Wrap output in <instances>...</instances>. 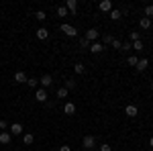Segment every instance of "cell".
<instances>
[{
  "label": "cell",
  "instance_id": "1",
  "mask_svg": "<svg viewBox=\"0 0 153 151\" xmlns=\"http://www.w3.org/2000/svg\"><path fill=\"white\" fill-rule=\"evenodd\" d=\"M82 147L86 151H92L96 147V137H94V135H86V137L82 139Z\"/></svg>",
  "mask_w": 153,
  "mask_h": 151
},
{
  "label": "cell",
  "instance_id": "2",
  "mask_svg": "<svg viewBox=\"0 0 153 151\" xmlns=\"http://www.w3.org/2000/svg\"><path fill=\"white\" fill-rule=\"evenodd\" d=\"M47 98H49V94H47L45 88H37V92H35V100H37V102L45 104V102H47Z\"/></svg>",
  "mask_w": 153,
  "mask_h": 151
},
{
  "label": "cell",
  "instance_id": "3",
  "mask_svg": "<svg viewBox=\"0 0 153 151\" xmlns=\"http://www.w3.org/2000/svg\"><path fill=\"white\" fill-rule=\"evenodd\" d=\"M61 33H65L68 37H76V35H78V29H76L74 25L63 23V25H61Z\"/></svg>",
  "mask_w": 153,
  "mask_h": 151
},
{
  "label": "cell",
  "instance_id": "4",
  "mask_svg": "<svg viewBox=\"0 0 153 151\" xmlns=\"http://www.w3.org/2000/svg\"><path fill=\"white\" fill-rule=\"evenodd\" d=\"M23 125H21V123H12L10 127H8V133H10V135H14V137H16V135H23Z\"/></svg>",
  "mask_w": 153,
  "mask_h": 151
},
{
  "label": "cell",
  "instance_id": "5",
  "mask_svg": "<svg viewBox=\"0 0 153 151\" xmlns=\"http://www.w3.org/2000/svg\"><path fill=\"white\" fill-rule=\"evenodd\" d=\"M39 84H41V88H45V90H47L49 86L53 84V78H51L49 74H45V76H41V78H39Z\"/></svg>",
  "mask_w": 153,
  "mask_h": 151
},
{
  "label": "cell",
  "instance_id": "6",
  "mask_svg": "<svg viewBox=\"0 0 153 151\" xmlns=\"http://www.w3.org/2000/svg\"><path fill=\"white\" fill-rule=\"evenodd\" d=\"M98 37H100V33H98V29H88V31H86V39H88L90 43H94V41L98 39Z\"/></svg>",
  "mask_w": 153,
  "mask_h": 151
},
{
  "label": "cell",
  "instance_id": "7",
  "mask_svg": "<svg viewBox=\"0 0 153 151\" xmlns=\"http://www.w3.org/2000/svg\"><path fill=\"white\" fill-rule=\"evenodd\" d=\"M63 6L68 8V12L76 14V10H78V0H65V4H63Z\"/></svg>",
  "mask_w": 153,
  "mask_h": 151
},
{
  "label": "cell",
  "instance_id": "8",
  "mask_svg": "<svg viewBox=\"0 0 153 151\" xmlns=\"http://www.w3.org/2000/svg\"><path fill=\"white\" fill-rule=\"evenodd\" d=\"M98 10H102V12H110V10H112V2H110V0H102V2L98 4Z\"/></svg>",
  "mask_w": 153,
  "mask_h": 151
},
{
  "label": "cell",
  "instance_id": "9",
  "mask_svg": "<svg viewBox=\"0 0 153 151\" xmlns=\"http://www.w3.org/2000/svg\"><path fill=\"white\" fill-rule=\"evenodd\" d=\"M88 51H90V53H102V51H104V45H102V43H98V41H94V43L90 45Z\"/></svg>",
  "mask_w": 153,
  "mask_h": 151
},
{
  "label": "cell",
  "instance_id": "10",
  "mask_svg": "<svg viewBox=\"0 0 153 151\" xmlns=\"http://www.w3.org/2000/svg\"><path fill=\"white\" fill-rule=\"evenodd\" d=\"M125 112H127V116H131V118H135V116L139 115V108L135 104H129L127 108H125Z\"/></svg>",
  "mask_w": 153,
  "mask_h": 151
},
{
  "label": "cell",
  "instance_id": "11",
  "mask_svg": "<svg viewBox=\"0 0 153 151\" xmlns=\"http://www.w3.org/2000/svg\"><path fill=\"white\" fill-rule=\"evenodd\" d=\"M10 139H12V135L8 131H2V133H0V145H8Z\"/></svg>",
  "mask_w": 153,
  "mask_h": 151
},
{
  "label": "cell",
  "instance_id": "12",
  "mask_svg": "<svg viewBox=\"0 0 153 151\" xmlns=\"http://www.w3.org/2000/svg\"><path fill=\"white\" fill-rule=\"evenodd\" d=\"M63 112L68 116L76 115V104H74V102H65V104H63Z\"/></svg>",
  "mask_w": 153,
  "mask_h": 151
},
{
  "label": "cell",
  "instance_id": "13",
  "mask_svg": "<svg viewBox=\"0 0 153 151\" xmlns=\"http://www.w3.org/2000/svg\"><path fill=\"white\" fill-rule=\"evenodd\" d=\"M14 82L16 84H27V74L25 71H16L14 74Z\"/></svg>",
  "mask_w": 153,
  "mask_h": 151
},
{
  "label": "cell",
  "instance_id": "14",
  "mask_svg": "<svg viewBox=\"0 0 153 151\" xmlns=\"http://www.w3.org/2000/svg\"><path fill=\"white\" fill-rule=\"evenodd\" d=\"M55 96H57V98H61V100H65V98L70 96V90L61 86V88H57V92H55Z\"/></svg>",
  "mask_w": 153,
  "mask_h": 151
},
{
  "label": "cell",
  "instance_id": "15",
  "mask_svg": "<svg viewBox=\"0 0 153 151\" xmlns=\"http://www.w3.org/2000/svg\"><path fill=\"white\" fill-rule=\"evenodd\" d=\"M151 19H147V16H143L141 21H139V27H141V29H145V31H149V29H151Z\"/></svg>",
  "mask_w": 153,
  "mask_h": 151
},
{
  "label": "cell",
  "instance_id": "16",
  "mask_svg": "<svg viewBox=\"0 0 153 151\" xmlns=\"http://www.w3.org/2000/svg\"><path fill=\"white\" fill-rule=\"evenodd\" d=\"M37 37H39L41 41H45V39L49 37V31L45 29V27H39V29H37Z\"/></svg>",
  "mask_w": 153,
  "mask_h": 151
},
{
  "label": "cell",
  "instance_id": "17",
  "mask_svg": "<svg viewBox=\"0 0 153 151\" xmlns=\"http://www.w3.org/2000/svg\"><path fill=\"white\" fill-rule=\"evenodd\" d=\"M147 65H149V61L143 57V59H139V63H137L135 68H137V71H145V70H147Z\"/></svg>",
  "mask_w": 153,
  "mask_h": 151
},
{
  "label": "cell",
  "instance_id": "18",
  "mask_svg": "<svg viewBox=\"0 0 153 151\" xmlns=\"http://www.w3.org/2000/svg\"><path fill=\"white\" fill-rule=\"evenodd\" d=\"M33 141H35V135H33V133H25L23 135V143L25 145H31Z\"/></svg>",
  "mask_w": 153,
  "mask_h": 151
},
{
  "label": "cell",
  "instance_id": "19",
  "mask_svg": "<svg viewBox=\"0 0 153 151\" xmlns=\"http://www.w3.org/2000/svg\"><path fill=\"white\" fill-rule=\"evenodd\" d=\"M108 16H110V19H112V21H118V19H120V16H123V12L118 10V8H112V10L108 12Z\"/></svg>",
  "mask_w": 153,
  "mask_h": 151
},
{
  "label": "cell",
  "instance_id": "20",
  "mask_svg": "<svg viewBox=\"0 0 153 151\" xmlns=\"http://www.w3.org/2000/svg\"><path fill=\"white\" fill-rule=\"evenodd\" d=\"M55 12H57V16H63V19L70 14V12H68V8H65L63 4H61V6H57V10H55Z\"/></svg>",
  "mask_w": 153,
  "mask_h": 151
},
{
  "label": "cell",
  "instance_id": "21",
  "mask_svg": "<svg viewBox=\"0 0 153 151\" xmlns=\"http://www.w3.org/2000/svg\"><path fill=\"white\" fill-rule=\"evenodd\" d=\"M63 88L74 90V88H76V80H74V78H68V80H65V84H63Z\"/></svg>",
  "mask_w": 153,
  "mask_h": 151
},
{
  "label": "cell",
  "instance_id": "22",
  "mask_svg": "<svg viewBox=\"0 0 153 151\" xmlns=\"http://www.w3.org/2000/svg\"><path fill=\"white\" fill-rule=\"evenodd\" d=\"M129 39L135 43V41H141V33H137V31H131L129 33Z\"/></svg>",
  "mask_w": 153,
  "mask_h": 151
},
{
  "label": "cell",
  "instance_id": "23",
  "mask_svg": "<svg viewBox=\"0 0 153 151\" xmlns=\"http://www.w3.org/2000/svg\"><path fill=\"white\" fill-rule=\"evenodd\" d=\"M27 86H29V88H37V86H39V80H37V78H27Z\"/></svg>",
  "mask_w": 153,
  "mask_h": 151
},
{
  "label": "cell",
  "instance_id": "24",
  "mask_svg": "<svg viewBox=\"0 0 153 151\" xmlns=\"http://www.w3.org/2000/svg\"><path fill=\"white\" fill-rule=\"evenodd\" d=\"M33 16H35L37 21H41V23H43V21H45V19H47V14H45V12H43V10H37L35 14H33Z\"/></svg>",
  "mask_w": 153,
  "mask_h": 151
},
{
  "label": "cell",
  "instance_id": "25",
  "mask_svg": "<svg viewBox=\"0 0 153 151\" xmlns=\"http://www.w3.org/2000/svg\"><path fill=\"white\" fill-rule=\"evenodd\" d=\"M90 45H92V43H90L86 37H82V39H80V47H82V49H90Z\"/></svg>",
  "mask_w": 153,
  "mask_h": 151
},
{
  "label": "cell",
  "instance_id": "26",
  "mask_svg": "<svg viewBox=\"0 0 153 151\" xmlns=\"http://www.w3.org/2000/svg\"><path fill=\"white\" fill-rule=\"evenodd\" d=\"M74 71H76V74H84V71H86V65H84V63H76V65H74Z\"/></svg>",
  "mask_w": 153,
  "mask_h": 151
},
{
  "label": "cell",
  "instance_id": "27",
  "mask_svg": "<svg viewBox=\"0 0 153 151\" xmlns=\"http://www.w3.org/2000/svg\"><path fill=\"white\" fill-rule=\"evenodd\" d=\"M145 16H147V19L153 16V4H147V6H145Z\"/></svg>",
  "mask_w": 153,
  "mask_h": 151
},
{
  "label": "cell",
  "instance_id": "28",
  "mask_svg": "<svg viewBox=\"0 0 153 151\" xmlns=\"http://www.w3.org/2000/svg\"><path fill=\"white\" fill-rule=\"evenodd\" d=\"M127 61H129V65H137V63H139V57H137V55H129Z\"/></svg>",
  "mask_w": 153,
  "mask_h": 151
},
{
  "label": "cell",
  "instance_id": "29",
  "mask_svg": "<svg viewBox=\"0 0 153 151\" xmlns=\"http://www.w3.org/2000/svg\"><path fill=\"white\" fill-rule=\"evenodd\" d=\"M143 41H135V43H133V49H135V51H143Z\"/></svg>",
  "mask_w": 153,
  "mask_h": 151
},
{
  "label": "cell",
  "instance_id": "30",
  "mask_svg": "<svg viewBox=\"0 0 153 151\" xmlns=\"http://www.w3.org/2000/svg\"><path fill=\"white\" fill-rule=\"evenodd\" d=\"M8 127H10V125H8L4 118H0V133H2V131H8Z\"/></svg>",
  "mask_w": 153,
  "mask_h": 151
},
{
  "label": "cell",
  "instance_id": "31",
  "mask_svg": "<svg viewBox=\"0 0 153 151\" xmlns=\"http://www.w3.org/2000/svg\"><path fill=\"white\" fill-rule=\"evenodd\" d=\"M112 39H114V37H110V35H102V45H108V43H112Z\"/></svg>",
  "mask_w": 153,
  "mask_h": 151
},
{
  "label": "cell",
  "instance_id": "32",
  "mask_svg": "<svg viewBox=\"0 0 153 151\" xmlns=\"http://www.w3.org/2000/svg\"><path fill=\"white\" fill-rule=\"evenodd\" d=\"M131 49H133V45H131L129 41H127V43H123V45H120V51H125V53H127V51H131Z\"/></svg>",
  "mask_w": 153,
  "mask_h": 151
},
{
  "label": "cell",
  "instance_id": "33",
  "mask_svg": "<svg viewBox=\"0 0 153 151\" xmlns=\"http://www.w3.org/2000/svg\"><path fill=\"white\" fill-rule=\"evenodd\" d=\"M110 45L114 47V49H118V51H120V45H123V41H118V39H112V43H110Z\"/></svg>",
  "mask_w": 153,
  "mask_h": 151
},
{
  "label": "cell",
  "instance_id": "34",
  "mask_svg": "<svg viewBox=\"0 0 153 151\" xmlns=\"http://www.w3.org/2000/svg\"><path fill=\"white\" fill-rule=\"evenodd\" d=\"M110 149H112V147H110L108 143H102V145H100V151H110Z\"/></svg>",
  "mask_w": 153,
  "mask_h": 151
},
{
  "label": "cell",
  "instance_id": "35",
  "mask_svg": "<svg viewBox=\"0 0 153 151\" xmlns=\"http://www.w3.org/2000/svg\"><path fill=\"white\" fill-rule=\"evenodd\" d=\"M59 151H71V149H70V145H63V147H59Z\"/></svg>",
  "mask_w": 153,
  "mask_h": 151
},
{
  "label": "cell",
  "instance_id": "36",
  "mask_svg": "<svg viewBox=\"0 0 153 151\" xmlns=\"http://www.w3.org/2000/svg\"><path fill=\"white\" fill-rule=\"evenodd\" d=\"M149 147H153V137H151V139H149Z\"/></svg>",
  "mask_w": 153,
  "mask_h": 151
},
{
  "label": "cell",
  "instance_id": "37",
  "mask_svg": "<svg viewBox=\"0 0 153 151\" xmlns=\"http://www.w3.org/2000/svg\"><path fill=\"white\" fill-rule=\"evenodd\" d=\"M151 90H153V82H151Z\"/></svg>",
  "mask_w": 153,
  "mask_h": 151
},
{
  "label": "cell",
  "instance_id": "38",
  "mask_svg": "<svg viewBox=\"0 0 153 151\" xmlns=\"http://www.w3.org/2000/svg\"><path fill=\"white\" fill-rule=\"evenodd\" d=\"M151 23H153V21H151Z\"/></svg>",
  "mask_w": 153,
  "mask_h": 151
}]
</instances>
